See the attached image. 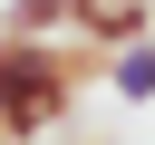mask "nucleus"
<instances>
[{"label": "nucleus", "instance_id": "f03ea898", "mask_svg": "<svg viewBox=\"0 0 155 145\" xmlns=\"http://www.w3.org/2000/svg\"><path fill=\"white\" fill-rule=\"evenodd\" d=\"M78 39L87 48H136V39H155V0H87V19H78Z\"/></svg>", "mask_w": 155, "mask_h": 145}, {"label": "nucleus", "instance_id": "f257e3e1", "mask_svg": "<svg viewBox=\"0 0 155 145\" xmlns=\"http://www.w3.org/2000/svg\"><path fill=\"white\" fill-rule=\"evenodd\" d=\"M78 68H87V58H78ZM78 68H68L58 39H0V135H19V145L48 135L58 106H68V77H78Z\"/></svg>", "mask_w": 155, "mask_h": 145}, {"label": "nucleus", "instance_id": "7ed1b4c3", "mask_svg": "<svg viewBox=\"0 0 155 145\" xmlns=\"http://www.w3.org/2000/svg\"><path fill=\"white\" fill-rule=\"evenodd\" d=\"M78 19H87V0H10L0 39H58V29H78Z\"/></svg>", "mask_w": 155, "mask_h": 145}]
</instances>
